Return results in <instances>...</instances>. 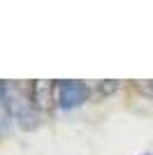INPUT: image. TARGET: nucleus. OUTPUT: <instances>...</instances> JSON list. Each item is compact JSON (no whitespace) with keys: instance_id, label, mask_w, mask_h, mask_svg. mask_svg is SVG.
<instances>
[{"instance_id":"f257e3e1","label":"nucleus","mask_w":153,"mask_h":155,"mask_svg":"<svg viewBox=\"0 0 153 155\" xmlns=\"http://www.w3.org/2000/svg\"><path fill=\"white\" fill-rule=\"evenodd\" d=\"M2 88H5V111L9 116H14L19 123L28 120V116H32V100H30V84L23 86V81H2Z\"/></svg>"},{"instance_id":"7ed1b4c3","label":"nucleus","mask_w":153,"mask_h":155,"mask_svg":"<svg viewBox=\"0 0 153 155\" xmlns=\"http://www.w3.org/2000/svg\"><path fill=\"white\" fill-rule=\"evenodd\" d=\"M30 100L35 111H46L56 100V81H30Z\"/></svg>"},{"instance_id":"20e7f679","label":"nucleus","mask_w":153,"mask_h":155,"mask_svg":"<svg viewBox=\"0 0 153 155\" xmlns=\"http://www.w3.org/2000/svg\"><path fill=\"white\" fill-rule=\"evenodd\" d=\"M137 91L146 97H153V81H137Z\"/></svg>"},{"instance_id":"f03ea898","label":"nucleus","mask_w":153,"mask_h":155,"mask_svg":"<svg viewBox=\"0 0 153 155\" xmlns=\"http://www.w3.org/2000/svg\"><path fill=\"white\" fill-rule=\"evenodd\" d=\"M90 97V86L83 81H56V104L58 109L70 111L81 107Z\"/></svg>"},{"instance_id":"39448f33","label":"nucleus","mask_w":153,"mask_h":155,"mask_svg":"<svg viewBox=\"0 0 153 155\" xmlns=\"http://www.w3.org/2000/svg\"><path fill=\"white\" fill-rule=\"evenodd\" d=\"M144 155H153V153H144Z\"/></svg>"}]
</instances>
